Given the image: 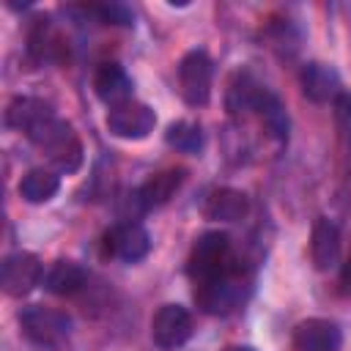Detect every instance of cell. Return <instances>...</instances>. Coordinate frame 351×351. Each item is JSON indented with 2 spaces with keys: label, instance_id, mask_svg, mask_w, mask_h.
Here are the masks:
<instances>
[{
  "label": "cell",
  "instance_id": "2",
  "mask_svg": "<svg viewBox=\"0 0 351 351\" xmlns=\"http://www.w3.org/2000/svg\"><path fill=\"white\" fill-rule=\"evenodd\" d=\"M228 266H230V239H228V233L208 230L192 244V252H189V261H186V271H189V277L195 282L219 277V274L230 271Z\"/></svg>",
  "mask_w": 351,
  "mask_h": 351
},
{
  "label": "cell",
  "instance_id": "9",
  "mask_svg": "<svg viewBox=\"0 0 351 351\" xmlns=\"http://www.w3.org/2000/svg\"><path fill=\"white\" fill-rule=\"evenodd\" d=\"M192 337V315L184 304H162L151 318V340L170 351Z\"/></svg>",
  "mask_w": 351,
  "mask_h": 351
},
{
  "label": "cell",
  "instance_id": "23",
  "mask_svg": "<svg viewBox=\"0 0 351 351\" xmlns=\"http://www.w3.org/2000/svg\"><path fill=\"white\" fill-rule=\"evenodd\" d=\"M222 351H255L252 346H228V348H222Z\"/></svg>",
  "mask_w": 351,
  "mask_h": 351
},
{
  "label": "cell",
  "instance_id": "15",
  "mask_svg": "<svg viewBox=\"0 0 351 351\" xmlns=\"http://www.w3.org/2000/svg\"><path fill=\"white\" fill-rule=\"evenodd\" d=\"M93 90H96V96L104 104L118 107V104H123V101L132 99V80L123 71V66H118V63H101L99 71H96V77H93Z\"/></svg>",
  "mask_w": 351,
  "mask_h": 351
},
{
  "label": "cell",
  "instance_id": "24",
  "mask_svg": "<svg viewBox=\"0 0 351 351\" xmlns=\"http://www.w3.org/2000/svg\"><path fill=\"white\" fill-rule=\"evenodd\" d=\"M346 115H348V118H351V96H348V99H346Z\"/></svg>",
  "mask_w": 351,
  "mask_h": 351
},
{
  "label": "cell",
  "instance_id": "22",
  "mask_svg": "<svg viewBox=\"0 0 351 351\" xmlns=\"http://www.w3.org/2000/svg\"><path fill=\"white\" fill-rule=\"evenodd\" d=\"M90 14H96L99 22H104V25H134V14L126 3H115V0L96 3V5H90Z\"/></svg>",
  "mask_w": 351,
  "mask_h": 351
},
{
  "label": "cell",
  "instance_id": "18",
  "mask_svg": "<svg viewBox=\"0 0 351 351\" xmlns=\"http://www.w3.org/2000/svg\"><path fill=\"white\" fill-rule=\"evenodd\" d=\"M58 189H60V176L47 167H33L19 181V197L27 203H47L58 195Z\"/></svg>",
  "mask_w": 351,
  "mask_h": 351
},
{
  "label": "cell",
  "instance_id": "21",
  "mask_svg": "<svg viewBox=\"0 0 351 351\" xmlns=\"http://www.w3.org/2000/svg\"><path fill=\"white\" fill-rule=\"evenodd\" d=\"M255 112L261 115V121L269 126V132H271L277 140H285V134H288V115H285L280 99H277L271 90L263 93V99L258 101V110H255Z\"/></svg>",
  "mask_w": 351,
  "mask_h": 351
},
{
  "label": "cell",
  "instance_id": "5",
  "mask_svg": "<svg viewBox=\"0 0 351 351\" xmlns=\"http://www.w3.org/2000/svg\"><path fill=\"white\" fill-rule=\"evenodd\" d=\"M195 302L208 315H228L244 302V285L230 274H219L203 282H195Z\"/></svg>",
  "mask_w": 351,
  "mask_h": 351
},
{
  "label": "cell",
  "instance_id": "14",
  "mask_svg": "<svg viewBox=\"0 0 351 351\" xmlns=\"http://www.w3.org/2000/svg\"><path fill=\"white\" fill-rule=\"evenodd\" d=\"M184 170L181 167H170V170H162V173H154L140 189H137V203L143 211H154V208H162L176 192L178 186L184 184Z\"/></svg>",
  "mask_w": 351,
  "mask_h": 351
},
{
  "label": "cell",
  "instance_id": "7",
  "mask_svg": "<svg viewBox=\"0 0 351 351\" xmlns=\"http://www.w3.org/2000/svg\"><path fill=\"white\" fill-rule=\"evenodd\" d=\"M44 282V266L33 252H11L0 266V285L8 296H27Z\"/></svg>",
  "mask_w": 351,
  "mask_h": 351
},
{
  "label": "cell",
  "instance_id": "1",
  "mask_svg": "<svg viewBox=\"0 0 351 351\" xmlns=\"http://www.w3.org/2000/svg\"><path fill=\"white\" fill-rule=\"evenodd\" d=\"M30 143H36L41 151L49 154V162L55 165L58 173L69 176V173H77L82 165V143L74 134V129L66 121H60L58 115L38 134H33Z\"/></svg>",
  "mask_w": 351,
  "mask_h": 351
},
{
  "label": "cell",
  "instance_id": "19",
  "mask_svg": "<svg viewBox=\"0 0 351 351\" xmlns=\"http://www.w3.org/2000/svg\"><path fill=\"white\" fill-rule=\"evenodd\" d=\"M266 88L250 74V71H239L233 80H230V88H228V110L230 112H250V110H258V101L263 99Z\"/></svg>",
  "mask_w": 351,
  "mask_h": 351
},
{
  "label": "cell",
  "instance_id": "3",
  "mask_svg": "<svg viewBox=\"0 0 351 351\" xmlns=\"http://www.w3.org/2000/svg\"><path fill=\"white\" fill-rule=\"evenodd\" d=\"M214 63L203 49H189L178 63V90L189 107H203L211 99Z\"/></svg>",
  "mask_w": 351,
  "mask_h": 351
},
{
  "label": "cell",
  "instance_id": "8",
  "mask_svg": "<svg viewBox=\"0 0 351 351\" xmlns=\"http://www.w3.org/2000/svg\"><path fill=\"white\" fill-rule=\"evenodd\" d=\"M104 252L123 263H137L151 252V236L140 222H118L104 233Z\"/></svg>",
  "mask_w": 351,
  "mask_h": 351
},
{
  "label": "cell",
  "instance_id": "11",
  "mask_svg": "<svg viewBox=\"0 0 351 351\" xmlns=\"http://www.w3.org/2000/svg\"><path fill=\"white\" fill-rule=\"evenodd\" d=\"M55 118V112H52V107L47 104V101H41V99H14L11 104H8V110H5V123L11 126V129H16V132H22L27 140L44 126V123H49Z\"/></svg>",
  "mask_w": 351,
  "mask_h": 351
},
{
  "label": "cell",
  "instance_id": "10",
  "mask_svg": "<svg viewBox=\"0 0 351 351\" xmlns=\"http://www.w3.org/2000/svg\"><path fill=\"white\" fill-rule=\"evenodd\" d=\"M343 332L329 318H307L293 329V351H340Z\"/></svg>",
  "mask_w": 351,
  "mask_h": 351
},
{
  "label": "cell",
  "instance_id": "13",
  "mask_svg": "<svg viewBox=\"0 0 351 351\" xmlns=\"http://www.w3.org/2000/svg\"><path fill=\"white\" fill-rule=\"evenodd\" d=\"M299 85H302V93L315 104H326V101L337 99L340 88H343L340 74L326 63H307L299 71Z\"/></svg>",
  "mask_w": 351,
  "mask_h": 351
},
{
  "label": "cell",
  "instance_id": "6",
  "mask_svg": "<svg viewBox=\"0 0 351 351\" xmlns=\"http://www.w3.org/2000/svg\"><path fill=\"white\" fill-rule=\"evenodd\" d=\"M156 126V112L143 101H123L118 107H110L107 112V129L110 134L121 140H145Z\"/></svg>",
  "mask_w": 351,
  "mask_h": 351
},
{
  "label": "cell",
  "instance_id": "4",
  "mask_svg": "<svg viewBox=\"0 0 351 351\" xmlns=\"http://www.w3.org/2000/svg\"><path fill=\"white\" fill-rule=\"evenodd\" d=\"M19 326L22 335L36 343V346H58L69 329H71V318L60 310L44 307V304H27L19 310Z\"/></svg>",
  "mask_w": 351,
  "mask_h": 351
},
{
  "label": "cell",
  "instance_id": "17",
  "mask_svg": "<svg viewBox=\"0 0 351 351\" xmlns=\"http://www.w3.org/2000/svg\"><path fill=\"white\" fill-rule=\"evenodd\" d=\"M88 274L74 261H55L44 274V288L55 296H74L85 285Z\"/></svg>",
  "mask_w": 351,
  "mask_h": 351
},
{
  "label": "cell",
  "instance_id": "16",
  "mask_svg": "<svg viewBox=\"0 0 351 351\" xmlns=\"http://www.w3.org/2000/svg\"><path fill=\"white\" fill-rule=\"evenodd\" d=\"M247 208H250L247 195L239 192V189L225 186V189H214L208 195V200L203 206V214L208 219H217V222H239L247 214Z\"/></svg>",
  "mask_w": 351,
  "mask_h": 351
},
{
  "label": "cell",
  "instance_id": "12",
  "mask_svg": "<svg viewBox=\"0 0 351 351\" xmlns=\"http://www.w3.org/2000/svg\"><path fill=\"white\" fill-rule=\"evenodd\" d=\"M310 258L318 271H329L340 263V230L332 219L318 217L310 233Z\"/></svg>",
  "mask_w": 351,
  "mask_h": 351
},
{
  "label": "cell",
  "instance_id": "20",
  "mask_svg": "<svg viewBox=\"0 0 351 351\" xmlns=\"http://www.w3.org/2000/svg\"><path fill=\"white\" fill-rule=\"evenodd\" d=\"M165 143L176 151H184V154H200L203 151V129L192 121H176L167 126L165 132Z\"/></svg>",
  "mask_w": 351,
  "mask_h": 351
}]
</instances>
